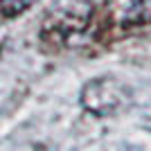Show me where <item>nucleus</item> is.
Here are the masks:
<instances>
[{"label":"nucleus","mask_w":151,"mask_h":151,"mask_svg":"<svg viewBox=\"0 0 151 151\" xmlns=\"http://www.w3.org/2000/svg\"><path fill=\"white\" fill-rule=\"evenodd\" d=\"M36 0H0V14L5 16H16V14L25 12L27 7H32Z\"/></svg>","instance_id":"f03ea898"},{"label":"nucleus","mask_w":151,"mask_h":151,"mask_svg":"<svg viewBox=\"0 0 151 151\" xmlns=\"http://www.w3.org/2000/svg\"><path fill=\"white\" fill-rule=\"evenodd\" d=\"M81 104L95 115H113L131 104V88L115 77H97L83 86Z\"/></svg>","instance_id":"f257e3e1"}]
</instances>
